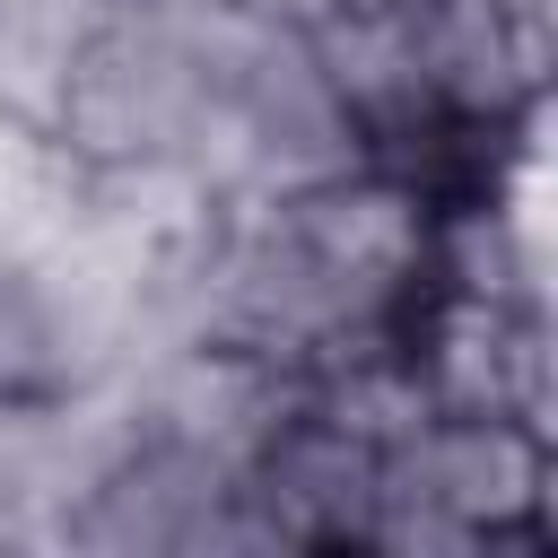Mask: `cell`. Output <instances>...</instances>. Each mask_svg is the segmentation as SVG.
<instances>
[{"mask_svg": "<svg viewBox=\"0 0 558 558\" xmlns=\"http://www.w3.org/2000/svg\"><path fill=\"white\" fill-rule=\"evenodd\" d=\"M140 436L209 462V471H253V453L305 410V375L288 357L235 349V340H174L140 375Z\"/></svg>", "mask_w": 558, "mask_h": 558, "instance_id": "cell-1", "label": "cell"}, {"mask_svg": "<svg viewBox=\"0 0 558 558\" xmlns=\"http://www.w3.org/2000/svg\"><path fill=\"white\" fill-rule=\"evenodd\" d=\"M401 349L445 418H523L549 436V331L523 296L427 288L401 323Z\"/></svg>", "mask_w": 558, "mask_h": 558, "instance_id": "cell-2", "label": "cell"}, {"mask_svg": "<svg viewBox=\"0 0 558 558\" xmlns=\"http://www.w3.org/2000/svg\"><path fill=\"white\" fill-rule=\"evenodd\" d=\"M375 488L445 506L471 541H514L549 506V436L523 418H427L410 445L375 453Z\"/></svg>", "mask_w": 558, "mask_h": 558, "instance_id": "cell-3", "label": "cell"}, {"mask_svg": "<svg viewBox=\"0 0 558 558\" xmlns=\"http://www.w3.org/2000/svg\"><path fill=\"white\" fill-rule=\"evenodd\" d=\"M418 61H427L436 113L514 122V113L541 105V78H549V9L418 0Z\"/></svg>", "mask_w": 558, "mask_h": 558, "instance_id": "cell-4", "label": "cell"}, {"mask_svg": "<svg viewBox=\"0 0 558 558\" xmlns=\"http://www.w3.org/2000/svg\"><path fill=\"white\" fill-rule=\"evenodd\" d=\"M305 52L331 78V96L349 105L366 148H384V140H401L410 122L436 113L427 61H418V9H323L305 26Z\"/></svg>", "mask_w": 558, "mask_h": 558, "instance_id": "cell-5", "label": "cell"}, {"mask_svg": "<svg viewBox=\"0 0 558 558\" xmlns=\"http://www.w3.org/2000/svg\"><path fill=\"white\" fill-rule=\"evenodd\" d=\"M331 9H418V0H331Z\"/></svg>", "mask_w": 558, "mask_h": 558, "instance_id": "cell-6", "label": "cell"}]
</instances>
